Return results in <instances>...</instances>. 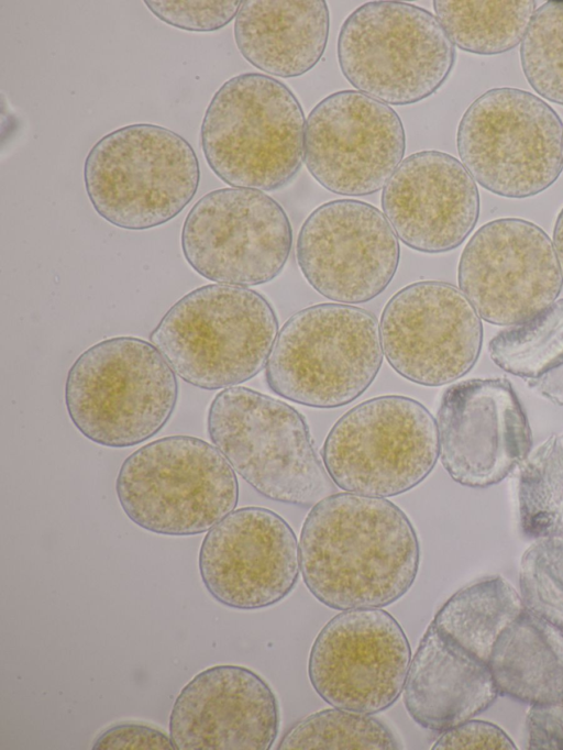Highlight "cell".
Here are the masks:
<instances>
[{
  "label": "cell",
  "mask_w": 563,
  "mask_h": 750,
  "mask_svg": "<svg viewBox=\"0 0 563 750\" xmlns=\"http://www.w3.org/2000/svg\"><path fill=\"white\" fill-rule=\"evenodd\" d=\"M299 559L308 591L327 607L380 608L412 586L420 544L408 516L390 500L334 493L308 512Z\"/></svg>",
  "instance_id": "6da1fadb"
},
{
  "label": "cell",
  "mask_w": 563,
  "mask_h": 750,
  "mask_svg": "<svg viewBox=\"0 0 563 750\" xmlns=\"http://www.w3.org/2000/svg\"><path fill=\"white\" fill-rule=\"evenodd\" d=\"M277 334L276 313L263 295L247 287L210 284L177 300L150 340L183 380L213 390L257 375Z\"/></svg>",
  "instance_id": "7a4b0ae2"
},
{
  "label": "cell",
  "mask_w": 563,
  "mask_h": 750,
  "mask_svg": "<svg viewBox=\"0 0 563 750\" xmlns=\"http://www.w3.org/2000/svg\"><path fill=\"white\" fill-rule=\"evenodd\" d=\"M306 120L300 102L283 82L245 73L227 80L210 100L200 143L211 170L236 188L272 191L299 172Z\"/></svg>",
  "instance_id": "3957f363"
},
{
  "label": "cell",
  "mask_w": 563,
  "mask_h": 750,
  "mask_svg": "<svg viewBox=\"0 0 563 750\" xmlns=\"http://www.w3.org/2000/svg\"><path fill=\"white\" fill-rule=\"evenodd\" d=\"M65 406L76 429L107 448H129L156 435L178 397L176 374L151 342L104 339L85 350L68 370Z\"/></svg>",
  "instance_id": "277c9868"
},
{
  "label": "cell",
  "mask_w": 563,
  "mask_h": 750,
  "mask_svg": "<svg viewBox=\"0 0 563 750\" xmlns=\"http://www.w3.org/2000/svg\"><path fill=\"white\" fill-rule=\"evenodd\" d=\"M207 431L234 472L266 498L313 507L335 493L305 417L283 400L224 388L209 406Z\"/></svg>",
  "instance_id": "5b68a950"
},
{
  "label": "cell",
  "mask_w": 563,
  "mask_h": 750,
  "mask_svg": "<svg viewBox=\"0 0 563 750\" xmlns=\"http://www.w3.org/2000/svg\"><path fill=\"white\" fill-rule=\"evenodd\" d=\"M379 323L360 307L318 304L284 323L266 364L272 391L287 400L336 408L374 382L383 363Z\"/></svg>",
  "instance_id": "8992f818"
},
{
  "label": "cell",
  "mask_w": 563,
  "mask_h": 750,
  "mask_svg": "<svg viewBox=\"0 0 563 750\" xmlns=\"http://www.w3.org/2000/svg\"><path fill=\"white\" fill-rule=\"evenodd\" d=\"M200 181L198 157L170 129L136 123L97 141L84 163V183L95 211L125 230L162 225L192 200Z\"/></svg>",
  "instance_id": "52a82bcc"
},
{
  "label": "cell",
  "mask_w": 563,
  "mask_h": 750,
  "mask_svg": "<svg viewBox=\"0 0 563 750\" xmlns=\"http://www.w3.org/2000/svg\"><path fill=\"white\" fill-rule=\"evenodd\" d=\"M115 493L128 518L164 536L209 531L234 510L239 484L222 453L190 435L148 442L121 464Z\"/></svg>",
  "instance_id": "ba28073f"
},
{
  "label": "cell",
  "mask_w": 563,
  "mask_h": 750,
  "mask_svg": "<svg viewBox=\"0 0 563 750\" xmlns=\"http://www.w3.org/2000/svg\"><path fill=\"white\" fill-rule=\"evenodd\" d=\"M338 62L358 91L395 106L419 102L448 79L455 47L428 10L402 1H369L343 22Z\"/></svg>",
  "instance_id": "9c48e42d"
},
{
  "label": "cell",
  "mask_w": 563,
  "mask_h": 750,
  "mask_svg": "<svg viewBox=\"0 0 563 750\" xmlns=\"http://www.w3.org/2000/svg\"><path fill=\"white\" fill-rule=\"evenodd\" d=\"M461 163L482 187L507 198L549 188L563 169V123L540 97L517 88L485 91L457 126Z\"/></svg>",
  "instance_id": "30bf717a"
},
{
  "label": "cell",
  "mask_w": 563,
  "mask_h": 750,
  "mask_svg": "<svg viewBox=\"0 0 563 750\" xmlns=\"http://www.w3.org/2000/svg\"><path fill=\"white\" fill-rule=\"evenodd\" d=\"M439 457L437 421L419 401L378 396L345 412L329 431L322 462L347 493L393 497L419 485Z\"/></svg>",
  "instance_id": "8fae6325"
},
{
  "label": "cell",
  "mask_w": 563,
  "mask_h": 750,
  "mask_svg": "<svg viewBox=\"0 0 563 750\" xmlns=\"http://www.w3.org/2000/svg\"><path fill=\"white\" fill-rule=\"evenodd\" d=\"M185 260L203 278L255 286L286 265L292 230L283 207L261 190L220 188L201 197L181 229Z\"/></svg>",
  "instance_id": "7c38bea8"
},
{
  "label": "cell",
  "mask_w": 563,
  "mask_h": 750,
  "mask_svg": "<svg viewBox=\"0 0 563 750\" xmlns=\"http://www.w3.org/2000/svg\"><path fill=\"white\" fill-rule=\"evenodd\" d=\"M457 280L479 318L497 326L529 320L553 304L563 286L551 239L518 218L489 221L472 235Z\"/></svg>",
  "instance_id": "4fadbf2b"
},
{
  "label": "cell",
  "mask_w": 563,
  "mask_h": 750,
  "mask_svg": "<svg viewBox=\"0 0 563 750\" xmlns=\"http://www.w3.org/2000/svg\"><path fill=\"white\" fill-rule=\"evenodd\" d=\"M410 662L407 636L389 613L349 609L318 632L308 676L316 693L332 707L373 715L398 699Z\"/></svg>",
  "instance_id": "5bb4252c"
},
{
  "label": "cell",
  "mask_w": 563,
  "mask_h": 750,
  "mask_svg": "<svg viewBox=\"0 0 563 750\" xmlns=\"http://www.w3.org/2000/svg\"><path fill=\"white\" fill-rule=\"evenodd\" d=\"M379 331L389 365L404 378L430 387L467 374L483 339L481 318L461 289L437 280L397 291L382 312Z\"/></svg>",
  "instance_id": "9a60e30c"
},
{
  "label": "cell",
  "mask_w": 563,
  "mask_h": 750,
  "mask_svg": "<svg viewBox=\"0 0 563 750\" xmlns=\"http://www.w3.org/2000/svg\"><path fill=\"white\" fill-rule=\"evenodd\" d=\"M405 150L397 112L357 90L327 96L306 120V167L322 187L338 195L378 191L402 162Z\"/></svg>",
  "instance_id": "2e32d148"
},
{
  "label": "cell",
  "mask_w": 563,
  "mask_h": 750,
  "mask_svg": "<svg viewBox=\"0 0 563 750\" xmlns=\"http://www.w3.org/2000/svg\"><path fill=\"white\" fill-rule=\"evenodd\" d=\"M299 268L323 297L353 305L383 293L398 268V238L376 207L338 199L316 208L300 228Z\"/></svg>",
  "instance_id": "e0dca14e"
},
{
  "label": "cell",
  "mask_w": 563,
  "mask_h": 750,
  "mask_svg": "<svg viewBox=\"0 0 563 750\" xmlns=\"http://www.w3.org/2000/svg\"><path fill=\"white\" fill-rule=\"evenodd\" d=\"M201 581L220 604L260 609L296 586L299 543L288 522L264 507L234 509L205 536L198 556Z\"/></svg>",
  "instance_id": "ac0fdd59"
},
{
  "label": "cell",
  "mask_w": 563,
  "mask_h": 750,
  "mask_svg": "<svg viewBox=\"0 0 563 750\" xmlns=\"http://www.w3.org/2000/svg\"><path fill=\"white\" fill-rule=\"evenodd\" d=\"M439 456L459 484L503 481L531 451L528 419L507 379L474 378L450 386L437 415Z\"/></svg>",
  "instance_id": "d6986e66"
},
{
  "label": "cell",
  "mask_w": 563,
  "mask_h": 750,
  "mask_svg": "<svg viewBox=\"0 0 563 750\" xmlns=\"http://www.w3.org/2000/svg\"><path fill=\"white\" fill-rule=\"evenodd\" d=\"M278 726L277 698L266 681L245 666L221 664L181 688L168 731L178 750H268Z\"/></svg>",
  "instance_id": "ffe728a7"
},
{
  "label": "cell",
  "mask_w": 563,
  "mask_h": 750,
  "mask_svg": "<svg viewBox=\"0 0 563 750\" xmlns=\"http://www.w3.org/2000/svg\"><path fill=\"white\" fill-rule=\"evenodd\" d=\"M382 208L412 250L443 253L461 245L479 216L475 179L454 156L420 151L406 157L383 188Z\"/></svg>",
  "instance_id": "44dd1931"
},
{
  "label": "cell",
  "mask_w": 563,
  "mask_h": 750,
  "mask_svg": "<svg viewBox=\"0 0 563 750\" xmlns=\"http://www.w3.org/2000/svg\"><path fill=\"white\" fill-rule=\"evenodd\" d=\"M498 694L488 663L431 621L411 659L402 691L411 719L442 732L486 710Z\"/></svg>",
  "instance_id": "7402d4cb"
},
{
  "label": "cell",
  "mask_w": 563,
  "mask_h": 750,
  "mask_svg": "<svg viewBox=\"0 0 563 750\" xmlns=\"http://www.w3.org/2000/svg\"><path fill=\"white\" fill-rule=\"evenodd\" d=\"M329 29L330 14L323 0H246L234 21V40L254 67L291 78L319 63Z\"/></svg>",
  "instance_id": "603a6c76"
},
{
  "label": "cell",
  "mask_w": 563,
  "mask_h": 750,
  "mask_svg": "<svg viewBox=\"0 0 563 750\" xmlns=\"http://www.w3.org/2000/svg\"><path fill=\"white\" fill-rule=\"evenodd\" d=\"M498 693L533 705L563 702V628L525 609L494 644Z\"/></svg>",
  "instance_id": "cb8c5ba5"
},
{
  "label": "cell",
  "mask_w": 563,
  "mask_h": 750,
  "mask_svg": "<svg viewBox=\"0 0 563 750\" xmlns=\"http://www.w3.org/2000/svg\"><path fill=\"white\" fill-rule=\"evenodd\" d=\"M526 609L501 576H490L453 594L432 622L466 651L488 663L495 642Z\"/></svg>",
  "instance_id": "d4e9b609"
},
{
  "label": "cell",
  "mask_w": 563,
  "mask_h": 750,
  "mask_svg": "<svg viewBox=\"0 0 563 750\" xmlns=\"http://www.w3.org/2000/svg\"><path fill=\"white\" fill-rule=\"evenodd\" d=\"M435 18L459 48L481 55L521 43L536 11L533 0H435Z\"/></svg>",
  "instance_id": "484cf974"
},
{
  "label": "cell",
  "mask_w": 563,
  "mask_h": 750,
  "mask_svg": "<svg viewBox=\"0 0 563 750\" xmlns=\"http://www.w3.org/2000/svg\"><path fill=\"white\" fill-rule=\"evenodd\" d=\"M518 507L527 537L563 538V431L531 450L520 464Z\"/></svg>",
  "instance_id": "4316f807"
},
{
  "label": "cell",
  "mask_w": 563,
  "mask_h": 750,
  "mask_svg": "<svg viewBox=\"0 0 563 750\" xmlns=\"http://www.w3.org/2000/svg\"><path fill=\"white\" fill-rule=\"evenodd\" d=\"M488 353L500 368L521 377H539L563 364V299L498 332Z\"/></svg>",
  "instance_id": "83f0119b"
},
{
  "label": "cell",
  "mask_w": 563,
  "mask_h": 750,
  "mask_svg": "<svg viewBox=\"0 0 563 750\" xmlns=\"http://www.w3.org/2000/svg\"><path fill=\"white\" fill-rule=\"evenodd\" d=\"M277 748L396 750L400 745L393 731L371 714L334 707L296 723Z\"/></svg>",
  "instance_id": "f1b7e54d"
},
{
  "label": "cell",
  "mask_w": 563,
  "mask_h": 750,
  "mask_svg": "<svg viewBox=\"0 0 563 750\" xmlns=\"http://www.w3.org/2000/svg\"><path fill=\"white\" fill-rule=\"evenodd\" d=\"M522 71L543 99L563 106V1L539 7L520 43Z\"/></svg>",
  "instance_id": "f546056e"
},
{
  "label": "cell",
  "mask_w": 563,
  "mask_h": 750,
  "mask_svg": "<svg viewBox=\"0 0 563 750\" xmlns=\"http://www.w3.org/2000/svg\"><path fill=\"white\" fill-rule=\"evenodd\" d=\"M520 593L526 609L563 628V538H541L522 554Z\"/></svg>",
  "instance_id": "4dcf8cb0"
},
{
  "label": "cell",
  "mask_w": 563,
  "mask_h": 750,
  "mask_svg": "<svg viewBox=\"0 0 563 750\" xmlns=\"http://www.w3.org/2000/svg\"><path fill=\"white\" fill-rule=\"evenodd\" d=\"M148 10L164 23L190 32H212L230 23L241 8L239 0H150Z\"/></svg>",
  "instance_id": "1f68e13d"
},
{
  "label": "cell",
  "mask_w": 563,
  "mask_h": 750,
  "mask_svg": "<svg viewBox=\"0 0 563 750\" xmlns=\"http://www.w3.org/2000/svg\"><path fill=\"white\" fill-rule=\"evenodd\" d=\"M432 749L515 750L517 748L508 735L498 726L488 721L468 719L442 731Z\"/></svg>",
  "instance_id": "d6a6232c"
},
{
  "label": "cell",
  "mask_w": 563,
  "mask_h": 750,
  "mask_svg": "<svg viewBox=\"0 0 563 750\" xmlns=\"http://www.w3.org/2000/svg\"><path fill=\"white\" fill-rule=\"evenodd\" d=\"M95 750H175L170 736L150 725L118 723L104 729L92 743Z\"/></svg>",
  "instance_id": "836d02e7"
},
{
  "label": "cell",
  "mask_w": 563,
  "mask_h": 750,
  "mask_svg": "<svg viewBox=\"0 0 563 750\" xmlns=\"http://www.w3.org/2000/svg\"><path fill=\"white\" fill-rule=\"evenodd\" d=\"M527 731L529 749L563 750V702L531 705Z\"/></svg>",
  "instance_id": "e575fe53"
},
{
  "label": "cell",
  "mask_w": 563,
  "mask_h": 750,
  "mask_svg": "<svg viewBox=\"0 0 563 750\" xmlns=\"http://www.w3.org/2000/svg\"><path fill=\"white\" fill-rule=\"evenodd\" d=\"M553 245L563 275V208L560 211L554 224Z\"/></svg>",
  "instance_id": "d590c367"
}]
</instances>
